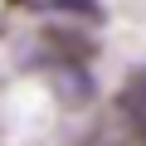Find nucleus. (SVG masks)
<instances>
[{
	"instance_id": "f257e3e1",
	"label": "nucleus",
	"mask_w": 146,
	"mask_h": 146,
	"mask_svg": "<svg viewBox=\"0 0 146 146\" xmlns=\"http://www.w3.org/2000/svg\"><path fill=\"white\" fill-rule=\"evenodd\" d=\"M131 136H136V127H131V117H127V112H122V102H117V107H112V117H102V122L88 131V141H83V146H127Z\"/></svg>"
},
{
	"instance_id": "f03ea898",
	"label": "nucleus",
	"mask_w": 146,
	"mask_h": 146,
	"mask_svg": "<svg viewBox=\"0 0 146 146\" xmlns=\"http://www.w3.org/2000/svg\"><path fill=\"white\" fill-rule=\"evenodd\" d=\"M117 102H122V112L131 117V127H136V136L146 141V78H131V83L122 88V98H117Z\"/></svg>"
}]
</instances>
